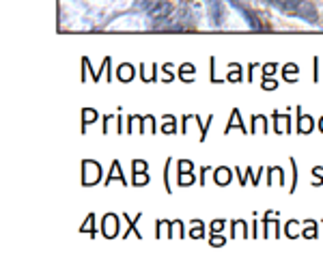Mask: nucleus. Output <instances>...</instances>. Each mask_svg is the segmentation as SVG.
I'll return each instance as SVG.
<instances>
[{
    "mask_svg": "<svg viewBox=\"0 0 323 267\" xmlns=\"http://www.w3.org/2000/svg\"><path fill=\"white\" fill-rule=\"evenodd\" d=\"M172 11V5L166 3V0H157V3H147V13L153 20H162V18H168Z\"/></svg>",
    "mask_w": 323,
    "mask_h": 267,
    "instance_id": "f257e3e1",
    "label": "nucleus"
},
{
    "mask_svg": "<svg viewBox=\"0 0 323 267\" xmlns=\"http://www.w3.org/2000/svg\"><path fill=\"white\" fill-rule=\"evenodd\" d=\"M228 3H231V5L235 7V9H237V11L241 13V16H243V20L248 22V26L252 28V31H263V26H261V22H258V18L254 16L252 11H248L246 7H243V5L239 3V0H228Z\"/></svg>",
    "mask_w": 323,
    "mask_h": 267,
    "instance_id": "f03ea898",
    "label": "nucleus"
},
{
    "mask_svg": "<svg viewBox=\"0 0 323 267\" xmlns=\"http://www.w3.org/2000/svg\"><path fill=\"white\" fill-rule=\"evenodd\" d=\"M99 175H102V170H99V164L97 162H84V185H93L99 181Z\"/></svg>",
    "mask_w": 323,
    "mask_h": 267,
    "instance_id": "7ed1b4c3",
    "label": "nucleus"
},
{
    "mask_svg": "<svg viewBox=\"0 0 323 267\" xmlns=\"http://www.w3.org/2000/svg\"><path fill=\"white\" fill-rule=\"evenodd\" d=\"M267 3L274 5L276 9H280L282 13H295L304 0H267Z\"/></svg>",
    "mask_w": 323,
    "mask_h": 267,
    "instance_id": "20e7f679",
    "label": "nucleus"
},
{
    "mask_svg": "<svg viewBox=\"0 0 323 267\" xmlns=\"http://www.w3.org/2000/svg\"><path fill=\"white\" fill-rule=\"evenodd\" d=\"M297 18H301V20H306V22H310V24H314V22H317V9H314V5L301 3L299 9H297Z\"/></svg>",
    "mask_w": 323,
    "mask_h": 267,
    "instance_id": "39448f33",
    "label": "nucleus"
},
{
    "mask_svg": "<svg viewBox=\"0 0 323 267\" xmlns=\"http://www.w3.org/2000/svg\"><path fill=\"white\" fill-rule=\"evenodd\" d=\"M102 230H104L106 237H117V233H119V220H117V215L108 213L106 218H104V226H102Z\"/></svg>",
    "mask_w": 323,
    "mask_h": 267,
    "instance_id": "423d86ee",
    "label": "nucleus"
},
{
    "mask_svg": "<svg viewBox=\"0 0 323 267\" xmlns=\"http://www.w3.org/2000/svg\"><path fill=\"white\" fill-rule=\"evenodd\" d=\"M209 9H211V22H213L215 26H220L222 20H224V13H222L220 0H209Z\"/></svg>",
    "mask_w": 323,
    "mask_h": 267,
    "instance_id": "0eeeda50",
    "label": "nucleus"
},
{
    "mask_svg": "<svg viewBox=\"0 0 323 267\" xmlns=\"http://www.w3.org/2000/svg\"><path fill=\"white\" fill-rule=\"evenodd\" d=\"M228 181H231V170H228V168H218V170H215V183H218V185H226Z\"/></svg>",
    "mask_w": 323,
    "mask_h": 267,
    "instance_id": "6e6552de",
    "label": "nucleus"
},
{
    "mask_svg": "<svg viewBox=\"0 0 323 267\" xmlns=\"http://www.w3.org/2000/svg\"><path fill=\"white\" fill-rule=\"evenodd\" d=\"M276 132L278 134H286L289 132V117H282V114H276Z\"/></svg>",
    "mask_w": 323,
    "mask_h": 267,
    "instance_id": "1a4fd4ad",
    "label": "nucleus"
},
{
    "mask_svg": "<svg viewBox=\"0 0 323 267\" xmlns=\"http://www.w3.org/2000/svg\"><path fill=\"white\" fill-rule=\"evenodd\" d=\"M132 78H134V67H132V65H121V67H119V80L129 82Z\"/></svg>",
    "mask_w": 323,
    "mask_h": 267,
    "instance_id": "9d476101",
    "label": "nucleus"
},
{
    "mask_svg": "<svg viewBox=\"0 0 323 267\" xmlns=\"http://www.w3.org/2000/svg\"><path fill=\"white\" fill-rule=\"evenodd\" d=\"M312 129V119L308 114H299V132L301 134H308Z\"/></svg>",
    "mask_w": 323,
    "mask_h": 267,
    "instance_id": "9b49d317",
    "label": "nucleus"
},
{
    "mask_svg": "<svg viewBox=\"0 0 323 267\" xmlns=\"http://www.w3.org/2000/svg\"><path fill=\"white\" fill-rule=\"evenodd\" d=\"M112 179H121V181H125L123 175H121V164H119V162H114V164H112V170H110V183H112Z\"/></svg>",
    "mask_w": 323,
    "mask_h": 267,
    "instance_id": "f8f14e48",
    "label": "nucleus"
},
{
    "mask_svg": "<svg viewBox=\"0 0 323 267\" xmlns=\"http://www.w3.org/2000/svg\"><path fill=\"white\" fill-rule=\"evenodd\" d=\"M228 80H231V82H239V80H241V69H239V65H233L231 74H228Z\"/></svg>",
    "mask_w": 323,
    "mask_h": 267,
    "instance_id": "ddd939ff",
    "label": "nucleus"
},
{
    "mask_svg": "<svg viewBox=\"0 0 323 267\" xmlns=\"http://www.w3.org/2000/svg\"><path fill=\"white\" fill-rule=\"evenodd\" d=\"M239 127V129H243V125H241V117H239V110H233V117H231V123H228V127Z\"/></svg>",
    "mask_w": 323,
    "mask_h": 267,
    "instance_id": "4468645a",
    "label": "nucleus"
},
{
    "mask_svg": "<svg viewBox=\"0 0 323 267\" xmlns=\"http://www.w3.org/2000/svg\"><path fill=\"white\" fill-rule=\"evenodd\" d=\"M265 127H267V121L263 117H254V132H263Z\"/></svg>",
    "mask_w": 323,
    "mask_h": 267,
    "instance_id": "2eb2a0df",
    "label": "nucleus"
},
{
    "mask_svg": "<svg viewBox=\"0 0 323 267\" xmlns=\"http://www.w3.org/2000/svg\"><path fill=\"white\" fill-rule=\"evenodd\" d=\"M190 235L194 237V239H200V237H203V224H200V222H198V224L194 222V228H192Z\"/></svg>",
    "mask_w": 323,
    "mask_h": 267,
    "instance_id": "dca6fc26",
    "label": "nucleus"
},
{
    "mask_svg": "<svg viewBox=\"0 0 323 267\" xmlns=\"http://www.w3.org/2000/svg\"><path fill=\"white\" fill-rule=\"evenodd\" d=\"M192 181H194L192 175H188V172H183V175H181V172H179V183H181V185H190Z\"/></svg>",
    "mask_w": 323,
    "mask_h": 267,
    "instance_id": "f3484780",
    "label": "nucleus"
},
{
    "mask_svg": "<svg viewBox=\"0 0 323 267\" xmlns=\"http://www.w3.org/2000/svg\"><path fill=\"white\" fill-rule=\"evenodd\" d=\"M97 119V112H93V110H84V125L86 123H91V121H95Z\"/></svg>",
    "mask_w": 323,
    "mask_h": 267,
    "instance_id": "a211bd4d",
    "label": "nucleus"
},
{
    "mask_svg": "<svg viewBox=\"0 0 323 267\" xmlns=\"http://www.w3.org/2000/svg\"><path fill=\"white\" fill-rule=\"evenodd\" d=\"M192 170V164L188 160H183V162H179V172H190Z\"/></svg>",
    "mask_w": 323,
    "mask_h": 267,
    "instance_id": "6ab92c4d",
    "label": "nucleus"
},
{
    "mask_svg": "<svg viewBox=\"0 0 323 267\" xmlns=\"http://www.w3.org/2000/svg\"><path fill=\"white\" fill-rule=\"evenodd\" d=\"M222 228H224V222H222V220H215L213 224H211V230H213V235H215V233H220Z\"/></svg>",
    "mask_w": 323,
    "mask_h": 267,
    "instance_id": "aec40b11",
    "label": "nucleus"
},
{
    "mask_svg": "<svg viewBox=\"0 0 323 267\" xmlns=\"http://www.w3.org/2000/svg\"><path fill=\"white\" fill-rule=\"evenodd\" d=\"M263 89H265V91H274V89H276V82H274V80H265V82H263Z\"/></svg>",
    "mask_w": 323,
    "mask_h": 267,
    "instance_id": "412c9836",
    "label": "nucleus"
},
{
    "mask_svg": "<svg viewBox=\"0 0 323 267\" xmlns=\"http://www.w3.org/2000/svg\"><path fill=\"white\" fill-rule=\"evenodd\" d=\"M145 183H149V177H142L138 172V175H136V185H145Z\"/></svg>",
    "mask_w": 323,
    "mask_h": 267,
    "instance_id": "4be33fe9",
    "label": "nucleus"
},
{
    "mask_svg": "<svg viewBox=\"0 0 323 267\" xmlns=\"http://www.w3.org/2000/svg\"><path fill=\"white\" fill-rule=\"evenodd\" d=\"M211 246H224V237H211Z\"/></svg>",
    "mask_w": 323,
    "mask_h": 267,
    "instance_id": "5701e85b",
    "label": "nucleus"
},
{
    "mask_svg": "<svg viewBox=\"0 0 323 267\" xmlns=\"http://www.w3.org/2000/svg\"><path fill=\"white\" fill-rule=\"evenodd\" d=\"M263 71H265V76H271V74L276 71V65H265Z\"/></svg>",
    "mask_w": 323,
    "mask_h": 267,
    "instance_id": "b1692460",
    "label": "nucleus"
},
{
    "mask_svg": "<svg viewBox=\"0 0 323 267\" xmlns=\"http://www.w3.org/2000/svg\"><path fill=\"white\" fill-rule=\"evenodd\" d=\"M304 235L308 237V239H310V237H314V224H312V222L308 224V228H306V233H304Z\"/></svg>",
    "mask_w": 323,
    "mask_h": 267,
    "instance_id": "393cba45",
    "label": "nucleus"
},
{
    "mask_svg": "<svg viewBox=\"0 0 323 267\" xmlns=\"http://www.w3.org/2000/svg\"><path fill=\"white\" fill-rule=\"evenodd\" d=\"M134 166H136V168H134L136 172H142V170L147 168V164H145V162H134Z\"/></svg>",
    "mask_w": 323,
    "mask_h": 267,
    "instance_id": "a878e982",
    "label": "nucleus"
},
{
    "mask_svg": "<svg viewBox=\"0 0 323 267\" xmlns=\"http://www.w3.org/2000/svg\"><path fill=\"white\" fill-rule=\"evenodd\" d=\"M295 228H297V222H289V237H295Z\"/></svg>",
    "mask_w": 323,
    "mask_h": 267,
    "instance_id": "bb28decb",
    "label": "nucleus"
},
{
    "mask_svg": "<svg viewBox=\"0 0 323 267\" xmlns=\"http://www.w3.org/2000/svg\"><path fill=\"white\" fill-rule=\"evenodd\" d=\"M284 71H286L289 76H293V74H297V67H295V65H286Z\"/></svg>",
    "mask_w": 323,
    "mask_h": 267,
    "instance_id": "cd10ccee",
    "label": "nucleus"
},
{
    "mask_svg": "<svg viewBox=\"0 0 323 267\" xmlns=\"http://www.w3.org/2000/svg\"><path fill=\"white\" fill-rule=\"evenodd\" d=\"M145 129H149V132H153V119H145Z\"/></svg>",
    "mask_w": 323,
    "mask_h": 267,
    "instance_id": "c85d7f7f",
    "label": "nucleus"
},
{
    "mask_svg": "<svg viewBox=\"0 0 323 267\" xmlns=\"http://www.w3.org/2000/svg\"><path fill=\"white\" fill-rule=\"evenodd\" d=\"M319 127H321V132H323V119L319 121Z\"/></svg>",
    "mask_w": 323,
    "mask_h": 267,
    "instance_id": "c756f323",
    "label": "nucleus"
}]
</instances>
